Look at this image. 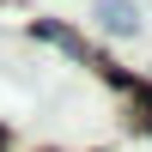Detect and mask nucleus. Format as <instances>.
<instances>
[{
    "label": "nucleus",
    "instance_id": "obj_1",
    "mask_svg": "<svg viewBox=\"0 0 152 152\" xmlns=\"http://www.w3.org/2000/svg\"><path fill=\"white\" fill-rule=\"evenodd\" d=\"M97 18H104V31H116V37L140 31V12H134L128 0H104V6H97Z\"/></svg>",
    "mask_w": 152,
    "mask_h": 152
}]
</instances>
